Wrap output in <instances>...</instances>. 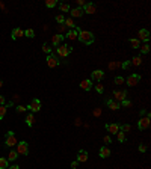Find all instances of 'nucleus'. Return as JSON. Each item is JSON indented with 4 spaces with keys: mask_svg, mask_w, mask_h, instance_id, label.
<instances>
[{
    "mask_svg": "<svg viewBox=\"0 0 151 169\" xmlns=\"http://www.w3.org/2000/svg\"><path fill=\"white\" fill-rule=\"evenodd\" d=\"M77 39H80L83 44H92L94 42V33L89 30L77 29Z\"/></svg>",
    "mask_w": 151,
    "mask_h": 169,
    "instance_id": "f257e3e1",
    "label": "nucleus"
},
{
    "mask_svg": "<svg viewBox=\"0 0 151 169\" xmlns=\"http://www.w3.org/2000/svg\"><path fill=\"white\" fill-rule=\"evenodd\" d=\"M71 52H73V47H68L65 44H61L59 47H56V55L61 58H67Z\"/></svg>",
    "mask_w": 151,
    "mask_h": 169,
    "instance_id": "f03ea898",
    "label": "nucleus"
},
{
    "mask_svg": "<svg viewBox=\"0 0 151 169\" xmlns=\"http://www.w3.org/2000/svg\"><path fill=\"white\" fill-rule=\"evenodd\" d=\"M17 154L18 156H27L29 154V145H27V142L21 140V142L17 143Z\"/></svg>",
    "mask_w": 151,
    "mask_h": 169,
    "instance_id": "7ed1b4c3",
    "label": "nucleus"
},
{
    "mask_svg": "<svg viewBox=\"0 0 151 169\" xmlns=\"http://www.w3.org/2000/svg\"><path fill=\"white\" fill-rule=\"evenodd\" d=\"M17 137H15V134H14V131H8L6 133V136H5V145H8V147L11 148V147H17Z\"/></svg>",
    "mask_w": 151,
    "mask_h": 169,
    "instance_id": "20e7f679",
    "label": "nucleus"
},
{
    "mask_svg": "<svg viewBox=\"0 0 151 169\" xmlns=\"http://www.w3.org/2000/svg\"><path fill=\"white\" fill-rule=\"evenodd\" d=\"M150 116H141V119L138 121V128L139 130H147L150 127Z\"/></svg>",
    "mask_w": 151,
    "mask_h": 169,
    "instance_id": "39448f33",
    "label": "nucleus"
},
{
    "mask_svg": "<svg viewBox=\"0 0 151 169\" xmlns=\"http://www.w3.org/2000/svg\"><path fill=\"white\" fill-rule=\"evenodd\" d=\"M125 82H127L129 86H136V85L141 82V76H139V74H130Z\"/></svg>",
    "mask_w": 151,
    "mask_h": 169,
    "instance_id": "423d86ee",
    "label": "nucleus"
},
{
    "mask_svg": "<svg viewBox=\"0 0 151 169\" xmlns=\"http://www.w3.org/2000/svg\"><path fill=\"white\" fill-rule=\"evenodd\" d=\"M125 97H127V92H125V91H115V92H113V98H115L116 103L124 101Z\"/></svg>",
    "mask_w": 151,
    "mask_h": 169,
    "instance_id": "0eeeda50",
    "label": "nucleus"
},
{
    "mask_svg": "<svg viewBox=\"0 0 151 169\" xmlns=\"http://www.w3.org/2000/svg\"><path fill=\"white\" fill-rule=\"evenodd\" d=\"M138 39L148 42V41H150V32H148L147 29H141V30L138 32Z\"/></svg>",
    "mask_w": 151,
    "mask_h": 169,
    "instance_id": "6e6552de",
    "label": "nucleus"
},
{
    "mask_svg": "<svg viewBox=\"0 0 151 169\" xmlns=\"http://www.w3.org/2000/svg\"><path fill=\"white\" fill-rule=\"evenodd\" d=\"M47 65H48L50 68H55V66H58V65H59L58 56H55V55H48V58H47Z\"/></svg>",
    "mask_w": 151,
    "mask_h": 169,
    "instance_id": "1a4fd4ad",
    "label": "nucleus"
},
{
    "mask_svg": "<svg viewBox=\"0 0 151 169\" xmlns=\"http://www.w3.org/2000/svg\"><path fill=\"white\" fill-rule=\"evenodd\" d=\"M27 109L32 110V112H39L41 110V101L39 100H32L30 104L27 106Z\"/></svg>",
    "mask_w": 151,
    "mask_h": 169,
    "instance_id": "9d476101",
    "label": "nucleus"
},
{
    "mask_svg": "<svg viewBox=\"0 0 151 169\" xmlns=\"http://www.w3.org/2000/svg\"><path fill=\"white\" fill-rule=\"evenodd\" d=\"M91 77H92V80L100 82V80H101V79L104 77V71H101V69H95V71H92Z\"/></svg>",
    "mask_w": 151,
    "mask_h": 169,
    "instance_id": "9b49d317",
    "label": "nucleus"
},
{
    "mask_svg": "<svg viewBox=\"0 0 151 169\" xmlns=\"http://www.w3.org/2000/svg\"><path fill=\"white\" fill-rule=\"evenodd\" d=\"M80 88H82L83 91H89V89L92 88V80H91V79L82 80V82H80Z\"/></svg>",
    "mask_w": 151,
    "mask_h": 169,
    "instance_id": "f8f14e48",
    "label": "nucleus"
},
{
    "mask_svg": "<svg viewBox=\"0 0 151 169\" xmlns=\"http://www.w3.org/2000/svg\"><path fill=\"white\" fill-rule=\"evenodd\" d=\"M106 130L112 134H116L119 131V125L118 124H106Z\"/></svg>",
    "mask_w": 151,
    "mask_h": 169,
    "instance_id": "ddd939ff",
    "label": "nucleus"
},
{
    "mask_svg": "<svg viewBox=\"0 0 151 169\" xmlns=\"http://www.w3.org/2000/svg\"><path fill=\"white\" fill-rule=\"evenodd\" d=\"M95 11H97V8H95L94 3H86L83 6V12H86V14H94Z\"/></svg>",
    "mask_w": 151,
    "mask_h": 169,
    "instance_id": "4468645a",
    "label": "nucleus"
},
{
    "mask_svg": "<svg viewBox=\"0 0 151 169\" xmlns=\"http://www.w3.org/2000/svg\"><path fill=\"white\" fill-rule=\"evenodd\" d=\"M62 39H64V36H62V35H59V33H58V35H55V36L52 38V44H53V47H55V48H56V47H59V45H61V42H62Z\"/></svg>",
    "mask_w": 151,
    "mask_h": 169,
    "instance_id": "2eb2a0df",
    "label": "nucleus"
},
{
    "mask_svg": "<svg viewBox=\"0 0 151 169\" xmlns=\"http://www.w3.org/2000/svg\"><path fill=\"white\" fill-rule=\"evenodd\" d=\"M21 36H24V30H21L20 27H15V29L12 30V39H18V38H21Z\"/></svg>",
    "mask_w": 151,
    "mask_h": 169,
    "instance_id": "dca6fc26",
    "label": "nucleus"
},
{
    "mask_svg": "<svg viewBox=\"0 0 151 169\" xmlns=\"http://www.w3.org/2000/svg\"><path fill=\"white\" fill-rule=\"evenodd\" d=\"M86 160H88V153H86L85 150H80L79 154H77V162H79V163H80V162L83 163V162H86Z\"/></svg>",
    "mask_w": 151,
    "mask_h": 169,
    "instance_id": "f3484780",
    "label": "nucleus"
},
{
    "mask_svg": "<svg viewBox=\"0 0 151 169\" xmlns=\"http://www.w3.org/2000/svg\"><path fill=\"white\" fill-rule=\"evenodd\" d=\"M70 14H71V17H82L83 15V9H80V8H74V9H71L70 11Z\"/></svg>",
    "mask_w": 151,
    "mask_h": 169,
    "instance_id": "a211bd4d",
    "label": "nucleus"
},
{
    "mask_svg": "<svg viewBox=\"0 0 151 169\" xmlns=\"http://www.w3.org/2000/svg\"><path fill=\"white\" fill-rule=\"evenodd\" d=\"M110 156V150L109 148H106V147H101L100 148V157L101 159H106V157H109Z\"/></svg>",
    "mask_w": 151,
    "mask_h": 169,
    "instance_id": "6ab92c4d",
    "label": "nucleus"
},
{
    "mask_svg": "<svg viewBox=\"0 0 151 169\" xmlns=\"http://www.w3.org/2000/svg\"><path fill=\"white\" fill-rule=\"evenodd\" d=\"M107 107L110 110H118L119 109V103H116L115 100H107Z\"/></svg>",
    "mask_w": 151,
    "mask_h": 169,
    "instance_id": "aec40b11",
    "label": "nucleus"
},
{
    "mask_svg": "<svg viewBox=\"0 0 151 169\" xmlns=\"http://www.w3.org/2000/svg\"><path fill=\"white\" fill-rule=\"evenodd\" d=\"M67 38H68V39H71V41H74V39H77V30H76V29L70 30V32L67 33Z\"/></svg>",
    "mask_w": 151,
    "mask_h": 169,
    "instance_id": "412c9836",
    "label": "nucleus"
},
{
    "mask_svg": "<svg viewBox=\"0 0 151 169\" xmlns=\"http://www.w3.org/2000/svg\"><path fill=\"white\" fill-rule=\"evenodd\" d=\"M33 123H35V118H33V113H29V115L26 116V124H27L29 127H33Z\"/></svg>",
    "mask_w": 151,
    "mask_h": 169,
    "instance_id": "4be33fe9",
    "label": "nucleus"
},
{
    "mask_svg": "<svg viewBox=\"0 0 151 169\" xmlns=\"http://www.w3.org/2000/svg\"><path fill=\"white\" fill-rule=\"evenodd\" d=\"M8 168H9L8 159H5V157H0V169H8Z\"/></svg>",
    "mask_w": 151,
    "mask_h": 169,
    "instance_id": "5701e85b",
    "label": "nucleus"
},
{
    "mask_svg": "<svg viewBox=\"0 0 151 169\" xmlns=\"http://www.w3.org/2000/svg\"><path fill=\"white\" fill-rule=\"evenodd\" d=\"M130 45H132L133 48H139V47H141V41H139L138 38H132V39H130Z\"/></svg>",
    "mask_w": 151,
    "mask_h": 169,
    "instance_id": "b1692460",
    "label": "nucleus"
},
{
    "mask_svg": "<svg viewBox=\"0 0 151 169\" xmlns=\"http://www.w3.org/2000/svg\"><path fill=\"white\" fill-rule=\"evenodd\" d=\"M64 26H65V27H74V21H73V18H65Z\"/></svg>",
    "mask_w": 151,
    "mask_h": 169,
    "instance_id": "393cba45",
    "label": "nucleus"
},
{
    "mask_svg": "<svg viewBox=\"0 0 151 169\" xmlns=\"http://www.w3.org/2000/svg\"><path fill=\"white\" fill-rule=\"evenodd\" d=\"M132 63L136 65V66H139V65L142 63V58H141V56H135V58L132 59Z\"/></svg>",
    "mask_w": 151,
    "mask_h": 169,
    "instance_id": "a878e982",
    "label": "nucleus"
},
{
    "mask_svg": "<svg viewBox=\"0 0 151 169\" xmlns=\"http://www.w3.org/2000/svg\"><path fill=\"white\" fill-rule=\"evenodd\" d=\"M56 5H58L56 0H45V6L47 8H55Z\"/></svg>",
    "mask_w": 151,
    "mask_h": 169,
    "instance_id": "bb28decb",
    "label": "nucleus"
},
{
    "mask_svg": "<svg viewBox=\"0 0 151 169\" xmlns=\"http://www.w3.org/2000/svg\"><path fill=\"white\" fill-rule=\"evenodd\" d=\"M42 52L47 53V55H52V47H50L48 44H44V45H42Z\"/></svg>",
    "mask_w": 151,
    "mask_h": 169,
    "instance_id": "cd10ccee",
    "label": "nucleus"
},
{
    "mask_svg": "<svg viewBox=\"0 0 151 169\" xmlns=\"http://www.w3.org/2000/svg\"><path fill=\"white\" fill-rule=\"evenodd\" d=\"M24 36H27V38H33V36H35L33 29H27V30H24Z\"/></svg>",
    "mask_w": 151,
    "mask_h": 169,
    "instance_id": "c85d7f7f",
    "label": "nucleus"
},
{
    "mask_svg": "<svg viewBox=\"0 0 151 169\" xmlns=\"http://www.w3.org/2000/svg\"><path fill=\"white\" fill-rule=\"evenodd\" d=\"M6 110H8V107H6V106H0V119H3V118H5Z\"/></svg>",
    "mask_w": 151,
    "mask_h": 169,
    "instance_id": "c756f323",
    "label": "nucleus"
},
{
    "mask_svg": "<svg viewBox=\"0 0 151 169\" xmlns=\"http://www.w3.org/2000/svg\"><path fill=\"white\" fill-rule=\"evenodd\" d=\"M139 48H141L142 53H148V52H150V45H148V44H144V45H141Z\"/></svg>",
    "mask_w": 151,
    "mask_h": 169,
    "instance_id": "7c9ffc66",
    "label": "nucleus"
},
{
    "mask_svg": "<svg viewBox=\"0 0 151 169\" xmlns=\"http://www.w3.org/2000/svg\"><path fill=\"white\" fill-rule=\"evenodd\" d=\"M116 136H118V140H119V142H124V140H125V133L118 131V133H116Z\"/></svg>",
    "mask_w": 151,
    "mask_h": 169,
    "instance_id": "2f4dec72",
    "label": "nucleus"
},
{
    "mask_svg": "<svg viewBox=\"0 0 151 169\" xmlns=\"http://www.w3.org/2000/svg\"><path fill=\"white\" fill-rule=\"evenodd\" d=\"M95 89H97V92H98V94H101V92L104 91V86H103L101 83H98V85H95Z\"/></svg>",
    "mask_w": 151,
    "mask_h": 169,
    "instance_id": "473e14b6",
    "label": "nucleus"
},
{
    "mask_svg": "<svg viewBox=\"0 0 151 169\" xmlns=\"http://www.w3.org/2000/svg\"><path fill=\"white\" fill-rule=\"evenodd\" d=\"M59 8H61V11H62V12H68V11H70V6H68L67 3H62Z\"/></svg>",
    "mask_w": 151,
    "mask_h": 169,
    "instance_id": "72a5a7b5",
    "label": "nucleus"
},
{
    "mask_svg": "<svg viewBox=\"0 0 151 169\" xmlns=\"http://www.w3.org/2000/svg\"><path fill=\"white\" fill-rule=\"evenodd\" d=\"M17 157H18L17 151H9V160H15Z\"/></svg>",
    "mask_w": 151,
    "mask_h": 169,
    "instance_id": "f704fd0d",
    "label": "nucleus"
},
{
    "mask_svg": "<svg viewBox=\"0 0 151 169\" xmlns=\"http://www.w3.org/2000/svg\"><path fill=\"white\" fill-rule=\"evenodd\" d=\"M121 104H122L124 107H130V106H132V101H130V100H127V98H125L124 101H121Z\"/></svg>",
    "mask_w": 151,
    "mask_h": 169,
    "instance_id": "c9c22d12",
    "label": "nucleus"
},
{
    "mask_svg": "<svg viewBox=\"0 0 151 169\" xmlns=\"http://www.w3.org/2000/svg\"><path fill=\"white\" fill-rule=\"evenodd\" d=\"M26 110H27L26 106H17V112L18 113H23V112H26Z\"/></svg>",
    "mask_w": 151,
    "mask_h": 169,
    "instance_id": "e433bc0d",
    "label": "nucleus"
},
{
    "mask_svg": "<svg viewBox=\"0 0 151 169\" xmlns=\"http://www.w3.org/2000/svg\"><path fill=\"white\" fill-rule=\"evenodd\" d=\"M56 21H58L59 24H62V23L65 21V17H64V15H56Z\"/></svg>",
    "mask_w": 151,
    "mask_h": 169,
    "instance_id": "4c0bfd02",
    "label": "nucleus"
},
{
    "mask_svg": "<svg viewBox=\"0 0 151 169\" xmlns=\"http://www.w3.org/2000/svg\"><path fill=\"white\" fill-rule=\"evenodd\" d=\"M125 80L122 79V77H115V85H122Z\"/></svg>",
    "mask_w": 151,
    "mask_h": 169,
    "instance_id": "58836bf2",
    "label": "nucleus"
},
{
    "mask_svg": "<svg viewBox=\"0 0 151 169\" xmlns=\"http://www.w3.org/2000/svg\"><path fill=\"white\" fill-rule=\"evenodd\" d=\"M130 65H132V62H130V61H125V62H124V63H122V65H121V66H122V68H124V69H127V68H129V66H130Z\"/></svg>",
    "mask_w": 151,
    "mask_h": 169,
    "instance_id": "ea45409f",
    "label": "nucleus"
},
{
    "mask_svg": "<svg viewBox=\"0 0 151 169\" xmlns=\"http://www.w3.org/2000/svg\"><path fill=\"white\" fill-rule=\"evenodd\" d=\"M6 104V100H5V97L3 95H0V106H5Z\"/></svg>",
    "mask_w": 151,
    "mask_h": 169,
    "instance_id": "a19ab883",
    "label": "nucleus"
},
{
    "mask_svg": "<svg viewBox=\"0 0 151 169\" xmlns=\"http://www.w3.org/2000/svg\"><path fill=\"white\" fill-rule=\"evenodd\" d=\"M77 5H79V6H80V9H82V8L86 5V2H85V0H77Z\"/></svg>",
    "mask_w": 151,
    "mask_h": 169,
    "instance_id": "79ce46f5",
    "label": "nucleus"
},
{
    "mask_svg": "<svg viewBox=\"0 0 151 169\" xmlns=\"http://www.w3.org/2000/svg\"><path fill=\"white\" fill-rule=\"evenodd\" d=\"M101 115V109H95L94 110V116H100Z\"/></svg>",
    "mask_w": 151,
    "mask_h": 169,
    "instance_id": "37998d69",
    "label": "nucleus"
},
{
    "mask_svg": "<svg viewBox=\"0 0 151 169\" xmlns=\"http://www.w3.org/2000/svg\"><path fill=\"white\" fill-rule=\"evenodd\" d=\"M139 151L141 153H145L147 151V147H145V145H139Z\"/></svg>",
    "mask_w": 151,
    "mask_h": 169,
    "instance_id": "c03bdc74",
    "label": "nucleus"
},
{
    "mask_svg": "<svg viewBox=\"0 0 151 169\" xmlns=\"http://www.w3.org/2000/svg\"><path fill=\"white\" fill-rule=\"evenodd\" d=\"M77 166H79V162H73V163H71V168H73V169H77Z\"/></svg>",
    "mask_w": 151,
    "mask_h": 169,
    "instance_id": "a18cd8bd",
    "label": "nucleus"
},
{
    "mask_svg": "<svg viewBox=\"0 0 151 169\" xmlns=\"http://www.w3.org/2000/svg\"><path fill=\"white\" fill-rule=\"evenodd\" d=\"M104 142H106V143H110V142H112L110 136H104Z\"/></svg>",
    "mask_w": 151,
    "mask_h": 169,
    "instance_id": "49530a36",
    "label": "nucleus"
},
{
    "mask_svg": "<svg viewBox=\"0 0 151 169\" xmlns=\"http://www.w3.org/2000/svg\"><path fill=\"white\" fill-rule=\"evenodd\" d=\"M116 66H119V63H110V68H112V69L116 68Z\"/></svg>",
    "mask_w": 151,
    "mask_h": 169,
    "instance_id": "de8ad7c7",
    "label": "nucleus"
},
{
    "mask_svg": "<svg viewBox=\"0 0 151 169\" xmlns=\"http://www.w3.org/2000/svg\"><path fill=\"white\" fill-rule=\"evenodd\" d=\"M8 169H20V168H18V166H17V165H12V166H9V168H8Z\"/></svg>",
    "mask_w": 151,
    "mask_h": 169,
    "instance_id": "09e8293b",
    "label": "nucleus"
},
{
    "mask_svg": "<svg viewBox=\"0 0 151 169\" xmlns=\"http://www.w3.org/2000/svg\"><path fill=\"white\" fill-rule=\"evenodd\" d=\"M59 30H61V32L65 30V26H64V24H59Z\"/></svg>",
    "mask_w": 151,
    "mask_h": 169,
    "instance_id": "8fccbe9b",
    "label": "nucleus"
},
{
    "mask_svg": "<svg viewBox=\"0 0 151 169\" xmlns=\"http://www.w3.org/2000/svg\"><path fill=\"white\" fill-rule=\"evenodd\" d=\"M0 88H3V80L0 79Z\"/></svg>",
    "mask_w": 151,
    "mask_h": 169,
    "instance_id": "3c124183",
    "label": "nucleus"
}]
</instances>
